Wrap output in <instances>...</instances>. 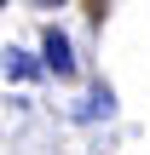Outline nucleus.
Returning a JSON list of instances; mask_svg holds the SVG:
<instances>
[{
  "label": "nucleus",
  "instance_id": "1",
  "mask_svg": "<svg viewBox=\"0 0 150 155\" xmlns=\"http://www.w3.org/2000/svg\"><path fill=\"white\" fill-rule=\"evenodd\" d=\"M40 63H46V75L75 81V52H69V35H64V29H46V35H40Z\"/></svg>",
  "mask_w": 150,
  "mask_h": 155
},
{
  "label": "nucleus",
  "instance_id": "2",
  "mask_svg": "<svg viewBox=\"0 0 150 155\" xmlns=\"http://www.w3.org/2000/svg\"><path fill=\"white\" fill-rule=\"evenodd\" d=\"M40 69H46V63H35L29 52H17V46L6 52V75H12V81H29V75H40Z\"/></svg>",
  "mask_w": 150,
  "mask_h": 155
},
{
  "label": "nucleus",
  "instance_id": "3",
  "mask_svg": "<svg viewBox=\"0 0 150 155\" xmlns=\"http://www.w3.org/2000/svg\"><path fill=\"white\" fill-rule=\"evenodd\" d=\"M116 109V98H110V86H92V98H87V109H81V121H98V115H110Z\"/></svg>",
  "mask_w": 150,
  "mask_h": 155
},
{
  "label": "nucleus",
  "instance_id": "4",
  "mask_svg": "<svg viewBox=\"0 0 150 155\" xmlns=\"http://www.w3.org/2000/svg\"><path fill=\"white\" fill-rule=\"evenodd\" d=\"M35 6H40V12H52V6H64V0H35Z\"/></svg>",
  "mask_w": 150,
  "mask_h": 155
}]
</instances>
